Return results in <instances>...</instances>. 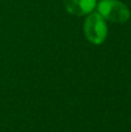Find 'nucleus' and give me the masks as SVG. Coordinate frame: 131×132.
<instances>
[{
    "label": "nucleus",
    "instance_id": "f257e3e1",
    "mask_svg": "<svg viewBox=\"0 0 131 132\" xmlns=\"http://www.w3.org/2000/svg\"><path fill=\"white\" fill-rule=\"evenodd\" d=\"M84 32L86 38L92 44H102L108 35V28L104 19L99 13H89L84 23Z\"/></svg>",
    "mask_w": 131,
    "mask_h": 132
},
{
    "label": "nucleus",
    "instance_id": "f03ea898",
    "mask_svg": "<svg viewBox=\"0 0 131 132\" xmlns=\"http://www.w3.org/2000/svg\"><path fill=\"white\" fill-rule=\"evenodd\" d=\"M99 14L104 20L115 23H124L130 19V11L118 0H101L97 5Z\"/></svg>",
    "mask_w": 131,
    "mask_h": 132
},
{
    "label": "nucleus",
    "instance_id": "7ed1b4c3",
    "mask_svg": "<svg viewBox=\"0 0 131 132\" xmlns=\"http://www.w3.org/2000/svg\"><path fill=\"white\" fill-rule=\"evenodd\" d=\"M63 2L65 9L76 16L87 15L96 6V0H63Z\"/></svg>",
    "mask_w": 131,
    "mask_h": 132
}]
</instances>
